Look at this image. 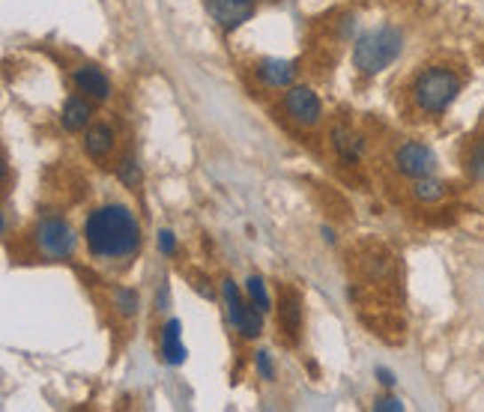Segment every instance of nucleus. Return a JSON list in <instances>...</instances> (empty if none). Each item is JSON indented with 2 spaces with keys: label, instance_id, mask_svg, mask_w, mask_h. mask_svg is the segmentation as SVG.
Segmentation results:
<instances>
[{
  "label": "nucleus",
  "instance_id": "obj_1",
  "mask_svg": "<svg viewBox=\"0 0 484 412\" xmlns=\"http://www.w3.org/2000/svg\"><path fill=\"white\" fill-rule=\"evenodd\" d=\"M84 239L96 260H129L141 249V225L129 206L108 203L90 212V218L84 221Z\"/></svg>",
  "mask_w": 484,
  "mask_h": 412
},
{
  "label": "nucleus",
  "instance_id": "obj_2",
  "mask_svg": "<svg viewBox=\"0 0 484 412\" xmlns=\"http://www.w3.org/2000/svg\"><path fill=\"white\" fill-rule=\"evenodd\" d=\"M464 87V75L451 66H428L409 81V105L416 117H442Z\"/></svg>",
  "mask_w": 484,
  "mask_h": 412
},
{
  "label": "nucleus",
  "instance_id": "obj_3",
  "mask_svg": "<svg viewBox=\"0 0 484 412\" xmlns=\"http://www.w3.org/2000/svg\"><path fill=\"white\" fill-rule=\"evenodd\" d=\"M401 48H404L401 30L392 28V24H380V28L368 30L353 48V66L362 75H380L401 57Z\"/></svg>",
  "mask_w": 484,
  "mask_h": 412
},
{
  "label": "nucleus",
  "instance_id": "obj_4",
  "mask_svg": "<svg viewBox=\"0 0 484 412\" xmlns=\"http://www.w3.org/2000/svg\"><path fill=\"white\" fill-rule=\"evenodd\" d=\"M36 251L48 260H63L75 251V234L63 218H43L34 230Z\"/></svg>",
  "mask_w": 484,
  "mask_h": 412
},
{
  "label": "nucleus",
  "instance_id": "obj_5",
  "mask_svg": "<svg viewBox=\"0 0 484 412\" xmlns=\"http://www.w3.org/2000/svg\"><path fill=\"white\" fill-rule=\"evenodd\" d=\"M392 162H395V170L401 177H409V179H422V177H433V170H437V155L428 144L422 141H407L401 144L395 155H392Z\"/></svg>",
  "mask_w": 484,
  "mask_h": 412
},
{
  "label": "nucleus",
  "instance_id": "obj_6",
  "mask_svg": "<svg viewBox=\"0 0 484 412\" xmlns=\"http://www.w3.org/2000/svg\"><path fill=\"white\" fill-rule=\"evenodd\" d=\"M282 108L302 129H311L323 120V105H320V99L311 87H290L282 99Z\"/></svg>",
  "mask_w": 484,
  "mask_h": 412
},
{
  "label": "nucleus",
  "instance_id": "obj_7",
  "mask_svg": "<svg viewBox=\"0 0 484 412\" xmlns=\"http://www.w3.org/2000/svg\"><path fill=\"white\" fill-rule=\"evenodd\" d=\"M203 6L225 30L240 28L254 15V0H203Z\"/></svg>",
  "mask_w": 484,
  "mask_h": 412
},
{
  "label": "nucleus",
  "instance_id": "obj_8",
  "mask_svg": "<svg viewBox=\"0 0 484 412\" xmlns=\"http://www.w3.org/2000/svg\"><path fill=\"white\" fill-rule=\"evenodd\" d=\"M72 81H75L78 93H84L87 99H93V102H105V99L111 96V81L105 78V72L96 69V66H78V69L72 72Z\"/></svg>",
  "mask_w": 484,
  "mask_h": 412
},
{
  "label": "nucleus",
  "instance_id": "obj_9",
  "mask_svg": "<svg viewBox=\"0 0 484 412\" xmlns=\"http://www.w3.org/2000/svg\"><path fill=\"white\" fill-rule=\"evenodd\" d=\"M258 78L264 81L269 90L287 87L297 78V63L293 60H260L258 63Z\"/></svg>",
  "mask_w": 484,
  "mask_h": 412
},
{
  "label": "nucleus",
  "instance_id": "obj_10",
  "mask_svg": "<svg viewBox=\"0 0 484 412\" xmlns=\"http://www.w3.org/2000/svg\"><path fill=\"white\" fill-rule=\"evenodd\" d=\"M93 120V99H84V96H72L67 105H63V114H60V123L67 131H81L90 126Z\"/></svg>",
  "mask_w": 484,
  "mask_h": 412
},
{
  "label": "nucleus",
  "instance_id": "obj_11",
  "mask_svg": "<svg viewBox=\"0 0 484 412\" xmlns=\"http://www.w3.org/2000/svg\"><path fill=\"white\" fill-rule=\"evenodd\" d=\"M332 147H335V153L341 155V162L356 164L359 155H362V150H365V141L356 135V131L338 126V129L332 131Z\"/></svg>",
  "mask_w": 484,
  "mask_h": 412
},
{
  "label": "nucleus",
  "instance_id": "obj_12",
  "mask_svg": "<svg viewBox=\"0 0 484 412\" xmlns=\"http://www.w3.org/2000/svg\"><path fill=\"white\" fill-rule=\"evenodd\" d=\"M84 150H87V155H93V159H105V155L114 150V129L108 123H96V126L87 129Z\"/></svg>",
  "mask_w": 484,
  "mask_h": 412
},
{
  "label": "nucleus",
  "instance_id": "obj_13",
  "mask_svg": "<svg viewBox=\"0 0 484 412\" xmlns=\"http://www.w3.org/2000/svg\"><path fill=\"white\" fill-rule=\"evenodd\" d=\"M278 323H282V329L290 337L299 335L302 329V302L297 293H287L282 299V308H278Z\"/></svg>",
  "mask_w": 484,
  "mask_h": 412
},
{
  "label": "nucleus",
  "instance_id": "obj_14",
  "mask_svg": "<svg viewBox=\"0 0 484 412\" xmlns=\"http://www.w3.org/2000/svg\"><path fill=\"white\" fill-rule=\"evenodd\" d=\"M162 356L171 365H183L186 361V347L179 344V320H168L165 332H162Z\"/></svg>",
  "mask_w": 484,
  "mask_h": 412
},
{
  "label": "nucleus",
  "instance_id": "obj_15",
  "mask_svg": "<svg viewBox=\"0 0 484 412\" xmlns=\"http://www.w3.org/2000/svg\"><path fill=\"white\" fill-rule=\"evenodd\" d=\"M464 168H466V177H470V179H475V183H484V135L475 138V141L466 147Z\"/></svg>",
  "mask_w": 484,
  "mask_h": 412
},
{
  "label": "nucleus",
  "instance_id": "obj_16",
  "mask_svg": "<svg viewBox=\"0 0 484 412\" xmlns=\"http://www.w3.org/2000/svg\"><path fill=\"white\" fill-rule=\"evenodd\" d=\"M413 197L416 201H422V203H437L446 197V186L440 183V179H433V177H422V179H416L413 183Z\"/></svg>",
  "mask_w": 484,
  "mask_h": 412
},
{
  "label": "nucleus",
  "instance_id": "obj_17",
  "mask_svg": "<svg viewBox=\"0 0 484 412\" xmlns=\"http://www.w3.org/2000/svg\"><path fill=\"white\" fill-rule=\"evenodd\" d=\"M264 311L258 308V305H245V311H242V317H240V323H236V329H240V335L242 337H258L260 332H264Z\"/></svg>",
  "mask_w": 484,
  "mask_h": 412
},
{
  "label": "nucleus",
  "instance_id": "obj_18",
  "mask_svg": "<svg viewBox=\"0 0 484 412\" xmlns=\"http://www.w3.org/2000/svg\"><path fill=\"white\" fill-rule=\"evenodd\" d=\"M117 174L126 186H138L141 183V168H138V162L132 159V155H123L120 164H117Z\"/></svg>",
  "mask_w": 484,
  "mask_h": 412
},
{
  "label": "nucleus",
  "instance_id": "obj_19",
  "mask_svg": "<svg viewBox=\"0 0 484 412\" xmlns=\"http://www.w3.org/2000/svg\"><path fill=\"white\" fill-rule=\"evenodd\" d=\"M114 305H117L120 317H132L138 311V293L135 290H117L114 293Z\"/></svg>",
  "mask_w": 484,
  "mask_h": 412
},
{
  "label": "nucleus",
  "instance_id": "obj_20",
  "mask_svg": "<svg viewBox=\"0 0 484 412\" xmlns=\"http://www.w3.org/2000/svg\"><path fill=\"white\" fill-rule=\"evenodd\" d=\"M249 296H251V302L258 305L260 311H269V293H266V287H264V281H260V278H249Z\"/></svg>",
  "mask_w": 484,
  "mask_h": 412
},
{
  "label": "nucleus",
  "instance_id": "obj_21",
  "mask_svg": "<svg viewBox=\"0 0 484 412\" xmlns=\"http://www.w3.org/2000/svg\"><path fill=\"white\" fill-rule=\"evenodd\" d=\"M258 370L264 374V380H275V370H273V361H269V353H258Z\"/></svg>",
  "mask_w": 484,
  "mask_h": 412
},
{
  "label": "nucleus",
  "instance_id": "obj_22",
  "mask_svg": "<svg viewBox=\"0 0 484 412\" xmlns=\"http://www.w3.org/2000/svg\"><path fill=\"white\" fill-rule=\"evenodd\" d=\"M374 409H383V412H401V409H404V403H401L398 398H380V400H374Z\"/></svg>",
  "mask_w": 484,
  "mask_h": 412
},
{
  "label": "nucleus",
  "instance_id": "obj_23",
  "mask_svg": "<svg viewBox=\"0 0 484 412\" xmlns=\"http://www.w3.org/2000/svg\"><path fill=\"white\" fill-rule=\"evenodd\" d=\"M159 242H162V251H165V254H174V234H171V230H162V234H159Z\"/></svg>",
  "mask_w": 484,
  "mask_h": 412
},
{
  "label": "nucleus",
  "instance_id": "obj_24",
  "mask_svg": "<svg viewBox=\"0 0 484 412\" xmlns=\"http://www.w3.org/2000/svg\"><path fill=\"white\" fill-rule=\"evenodd\" d=\"M377 374L383 376V385H395V376H392L389 370H383V368H380V370H377Z\"/></svg>",
  "mask_w": 484,
  "mask_h": 412
}]
</instances>
